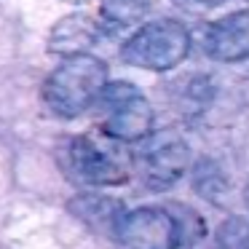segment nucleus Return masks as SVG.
<instances>
[{"mask_svg": "<svg viewBox=\"0 0 249 249\" xmlns=\"http://www.w3.org/2000/svg\"><path fill=\"white\" fill-rule=\"evenodd\" d=\"M107 86V67L102 59L89 54L65 56L59 67L46 78L43 102L51 113L62 118H75L97 105L99 94Z\"/></svg>", "mask_w": 249, "mask_h": 249, "instance_id": "1", "label": "nucleus"}, {"mask_svg": "<svg viewBox=\"0 0 249 249\" xmlns=\"http://www.w3.org/2000/svg\"><path fill=\"white\" fill-rule=\"evenodd\" d=\"M190 35L174 19H161L140 27L121 49L124 62L142 70H172L188 56Z\"/></svg>", "mask_w": 249, "mask_h": 249, "instance_id": "2", "label": "nucleus"}, {"mask_svg": "<svg viewBox=\"0 0 249 249\" xmlns=\"http://www.w3.org/2000/svg\"><path fill=\"white\" fill-rule=\"evenodd\" d=\"M97 107L105 113L102 131L118 142H140L153 129V110L131 83H107Z\"/></svg>", "mask_w": 249, "mask_h": 249, "instance_id": "3", "label": "nucleus"}, {"mask_svg": "<svg viewBox=\"0 0 249 249\" xmlns=\"http://www.w3.org/2000/svg\"><path fill=\"white\" fill-rule=\"evenodd\" d=\"M182 241V228L177 217L158 206L126 212L115 231L118 249H177Z\"/></svg>", "mask_w": 249, "mask_h": 249, "instance_id": "4", "label": "nucleus"}, {"mask_svg": "<svg viewBox=\"0 0 249 249\" xmlns=\"http://www.w3.org/2000/svg\"><path fill=\"white\" fill-rule=\"evenodd\" d=\"M65 169L75 182L83 185H118L126 179V169L110 156L107 150H102L99 145H94L89 137H75L67 142L65 153Z\"/></svg>", "mask_w": 249, "mask_h": 249, "instance_id": "5", "label": "nucleus"}, {"mask_svg": "<svg viewBox=\"0 0 249 249\" xmlns=\"http://www.w3.org/2000/svg\"><path fill=\"white\" fill-rule=\"evenodd\" d=\"M204 51L212 59L238 62L249 56V8L217 19L204 35Z\"/></svg>", "mask_w": 249, "mask_h": 249, "instance_id": "6", "label": "nucleus"}, {"mask_svg": "<svg viewBox=\"0 0 249 249\" xmlns=\"http://www.w3.org/2000/svg\"><path fill=\"white\" fill-rule=\"evenodd\" d=\"M70 212L81 222H86L91 231L102 233V236H113L118 231L121 220H124L126 209L118 198H110L102 193H81L70 201Z\"/></svg>", "mask_w": 249, "mask_h": 249, "instance_id": "7", "label": "nucleus"}, {"mask_svg": "<svg viewBox=\"0 0 249 249\" xmlns=\"http://www.w3.org/2000/svg\"><path fill=\"white\" fill-rule=\"evenodd\" d=\"M185 163H188V147L182 142H161L145 153L142 174H145L150 188L161 190L169 188L174 179H179V174L185 172Z\"/></svg>", "mask_w": 249, "mask_h": 249, "instance_id": "8", "label": "nucleus"}, {"mask_svg": "<svg viewBox=\"0 0 249 249\" xmlns=\"http://www.w3.org/2000/svg\"><path fill=\"white\" fill-rule=\"evenodd\" d=\"M99 35V27L91 22L89 17H67L51 30V40H49V49L56 51V54H65V56H72V54H83L89 46L97 40Z\"/></svg>", "mask_w": 249, "mask_h": 249, "instance_id": "9", "label": "nucleus"}, {"mask_svg": "<svg viewBox=\"0 0 249 249\" xmlns=\"http://www.w3.org/2000/svg\"><path fill=\"white\" fill-rule=\"evenodd\" d=\"M145 11H147V0H102V6H99L102 22L115 30L137 24Z\"/></svg>", "mask_w": 249, "mask_h": 249, "instance_id": "10", "label": "nucleus"}, {"mask_svg": "<svg viewBox=\"0 0 249 249\" xmlns=\"http://www.w3.org/2000/svg\"><path fill=\"white\" fill-rule=\"evenodd\" d=\"M217 249H249V222L231 217L217 228Z\"/></svg>", "mask_w": 249, "mask_h": 249, "instance_id": "11", "label": "nucleus"}, {"mask_svg": "<svg viewBox=\"0 0 249 249\" xmlns=\"http://www.w3.org/2000/svg\"><path fill=\"white\" fill-rule=\"evenodd\" d=\"M193 3H204V6H214V3H220V0H193Z\"/></svg>", "mask_w": 249, "mask_h": 249, "instance_id": "12", "label": "nucleus"}, {"mask_svg": "<svg viewBox=\"0 0 249 249\" xmlns=\"http://www.w3.org/2000/svg\"><path fill=\"white\" fill-rule=\"evenodd\" d=\"M65 3H83V0H65Z\"/></svg>", "mask_w": 249, "mask_h": 249, "instance_id": "13", "label": "nucleus"}]
</instances>
